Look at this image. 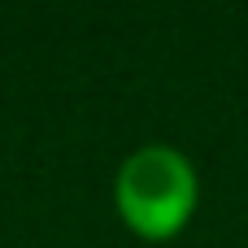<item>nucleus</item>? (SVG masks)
I'll return each mask as SVG.
<instances>
[{"mask_svg":"<svg viewBox=\"0 0 248 248\" xmlns=\"http://www.w3.org/2000/svg\"><path fill=\"white\" fill-rule=\"evenodd\" d=\"M201 205V174L174 144H140L113 174V209L122 227L148 244L174 240Z\"/></svg>","mask_w":248,"mask_h":248,"instance_id":"f257e3e1","label":"nucleus"}]
</instances>
